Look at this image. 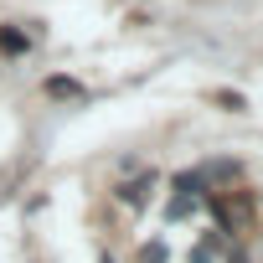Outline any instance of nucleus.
Segmentation results:
<instances>
[{
    "instance_id": "nucleus-2",
    "label": "nucleus",
    "mask_w": 263,
    "mask_h": 263,
    "mask_svg": "<svg viewBox=\"0 0 263 263\" xmlns=\"http://www.w3.org/2000/svg\"><path fill=\"white\" fill-rule=\"evenodd\" d=\"M47 93H57V98L67 93V98H78V83H72V78H52V83H47Z\"/></svg>"
},
{
    "instance_id": "nucleus-1",
    "label": "nucleus",
    "mask_w": 263,
    "mask_h": 263,
    "mask_svg": "<svg viewBox=\"0 0 263 263\" xmlns=\"http://www.w3.org/2000/svg\"><path fill=\"white\" fill-rule=\"evenodd\" d=\"M0 47H6V52H26V36L16 26H6V31H0Z\"/></svg>"
}]
</instances>
